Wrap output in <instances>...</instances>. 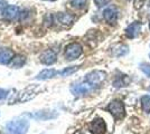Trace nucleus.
Listing matches in <instances>:
<instances>
[{"instance_id": "1", "label": "nucleus", "mask_w": 150, "mask_h": 134, "mask_svg": "<svg viewBox=\"0 0 150 134\" xmlns=\"http://www.w3.org/2000/svg\"><path fill=\"white\" fill-rule=\"evenodd\" d=\"M29 128V122L24 117H16L8 122L6 130L8 134H27Z\"/></svg>"}, {"instance_id": "2", "label": "nucleus", "mask_w": 150, "mask_h": 134, "mask_svg": "<svg viewBox=\"0 0 150 134\" xmlns=\"http://www.w3.org/2000/svg\"><path fill=\"white\" fill-rule=\"evenodd\" d=\"M39 92H40V86L39 85H30V86H28V87H26V88L19 92L17 94L16 101L20 103L29 102L38 95Z\"/></svg>"}, {"instance_id": "3", "label": "nucleus", "mask_w": 150, "mask_h": 134, "mask_svg": "<svg viewBox=\"0 0 150 134\" xmlns=\"http://www.w3.org/2000/svg\"><path fill=\"white\" fill-rule=\"evenodd\" d=\"M105 78H106L105 72H103V70H93V72L86 74L84 81H85L92 88L95 89L96 87H99L101 84L104 82Z\"/></svg>"}, {"instance_id": "4", "label": "nucleus", "mask_w": 150, "mask_h": 134, "mask_svg": "<svg viewBox=\"0 0 150 134\" xmlns=\"http://www.w3.org/2000/svg\"><path fill=\"white\" fill-rule=\"evenodd\" d=\"M106 111H109L111 114L113 115L114 120L119 121L122 120L125 116V109L123 103L119 101V100H114L106 106Z\"/></svg>"}, {"instance_id": "5", "label": "nucleus", "mask_w": 150, "mask_h": 134, "mask_svg": "<svg viewBox=\"0 0 150 134\" xmlns=\"http://www.w3.org/2000/svg\"><path fill=\"white\" fill-rule=\"evenodd\" d=\"M54 25H57L62 28H69L73 25L75 17L69 13H58L56 15H53Z\"/></svg>"}, {"instance_id": "6", "label": "nucleus", "mask_w": 150, "mask_h": 134, "mask_svg": "<svg viewBox=\"0 0 150 134\" xmlns=\"http://www.w3.org/2000/svg\"><path fill=\"white\" fill-rule=\"evenodd\" d=\"M83 53L81 44L79 43H71L65 47V58L67 60H75L80 57Z\"/></svg>"}, {"instance_id": "7", "label": "nucleus", "mask_w": 150, "mask_h": 134, "mask_svg": "<svg viewBox=\"0 0 150 134\" xmlns=\"http://www.w3.org/2000/svg\"><path fill=\"white\" fill-rule=\"evenodd\" d=\"M92 91H93V88L85 81H83L82 83L73 84L71 86V92L75 96H84L86 95V94H88L90 92H92Z\"/></svg>"}, {"instance_id": "8", "label": "nucleus", "mask_w": 150, "mask_h": 134, "mask_svg": "<svg viewBox=\"0 0 150 134\" xmlns=\"http://www.w3.org/2000/svg\"><path fill=\"white\" fill-rule=\"evenodd\" d=\"M88 130L91 131L92 134H104L106 131L105 122L102 119H95L90 123Z\"/></svg>"}, {"instance_id": "9", "label": "nucleus", "mask_w": 150, "mask_h": 134, "mask_svg": "<svg viewBox=\"0 0 150 134\" xmlns=\"http://www.w3.org/2000/svg\"><path fill=\"white\" fill-rule=\"evenodd\" d=\"M118 17H119V13H118V9L114 6L106 7L103 10V18L108 24H115L118 20Z\"/></svg>"}, {"instance_id": "10", "label": "nucleus", "mask_w": 150, "mask_h": 134, "mask_svg": "<svg viewBox=\"0 0 150 134\" xmlns=\"http://www.w3.org/2000/svg\"><path fill=\"white\" fill-rule=\"evenodd\" d=\"M39 59H40V63H42V64L47 65V66L53 65L54 63H56V60H57L56 51H53V49H46L45 51L42 53Z\"/></svg>"}, {"instance_id": "11", "label": "nucleus", "mask_w": 150, "mask_h": 134, "mask_svg": "<svg viewBox=\"0 0 150 134\" xmlns=\"http://www.w3.org/2000/svg\"><path fill=\"white\" fill-rule=\"evenodd\" d=\"M20 13H21V10H20L19 7L8 6L5 9V11L2 13V16L8 21H13V20L18 19L19 17H20Z\"/></svg>"}, {"instance_id": "12", "label": "nucleus", "mask_w": 150, "mask_h": 134, "mask_svg": "<svg viewBox=\"0 0 150 134\" xmlns=\"http://www.w3.org/2000/svg\"><path fill=\"white\" fill-rule=\"evenodd\" d=\"M140 30H141V24L139 21H134L125 28V35L128 38H136L140 34Z\"/></svg>"}, {"instance_id": "13", "label": "nucleus", "mask_w": 150, "mask_h": 134, "mask_svg": "<svg viewBox=\"0 0 150 134\" xmlns=\"http://www.w3.org/2000/svg\"><path fill=\"white\" fill-rule=\"evenodd\" d=\"M15 56V53L9 48H1L0 49V64L8 65Z\"/></svg>"}, {"instance_id": "14", "label": "nucleus", "mask_w": 150, "mask_h": 134, "mask_svg": "<svg viewBox=\"0 0 150 134\" xmlns=\"http://www.w3.org/2000/svg\"><path fill=\"white\" fill-rule=\"evenodd\" d=\"M57 75H59V72H57V70L54 69V68H48V69L42 70L35 78H36V79H39V81H47V79L56 77Z\"/></svg>"}, {"instance_id": "15", "label": "nucleus", "mask_w": 150, "mask_h": 134, "mask_svg": "<svg viewBox=\"0 0 150 134\" xmlns=\"http://www.w3.org/2000/svg\"><path fill=\"white\" fill-rule=\"evenodd\" d=\"M50 111H40L37 112L35 114H28L33 119H36V120H40V121H45V120H50V119H54L56 117L57 114H52L50 115Z\"/></svg>"}, {"instance_id": "16", "label": "nucleus", "mask_w": 150, "mask_h": 134, "mask_svg": "<svg viewBox=\"0 0 150 134\" xmlns=\"http://www.w3.org/2000/svg\"><path fill=\"white\" fill-rule=\"evenodd\" d=\"M26 63V58L25 56H21V55H15L13 58L11 59V62L9 63V66L11 68H20L23 67Z\"/></svg>"}, {"instance_id": "17", "label": "nucleus", "mask_w": 150, "mask_h": 134, "mask_svg": "<svg viewBox=\"0 0 150 134\" xmlns=\"http://www.w3.org/2000/svg\"><path fill=\"white\" fill-rule=\"evenodd\" d=\"M129 82H130L129 77L127 76V75H125V74H121L119 76H117V78L114 79L113 86L117 87V88H119V87H122V86H127L129 84Z\"/></svg>"}, {"instance_id": "18", "label": "nucleus", "mask_w": 150, "mask_h": 134, "mask_svg": "<svg viewBox=\"0 0 150 134\" xmlns=\"http://www.w3.org/2000/svg\"><path fill=\"white\" fill-rule=\"evenodd\" d=\"M79 69H80V66H69V67H66V68H64L63 70H61L59 72V75L62 77L71 76L72 74H74L75 72H77Z\"/></svg>"}, {"instance_id": "19", "label": "nucleus", "mask_w": 150, "mask_h": 134, "mask_svg": "<svg viewBox=\"0 0 150 134\" xmlns=\"http://www.w3.org/2000/svg\"><path fill=\"white\" fill-rule=\"evenodd\" d=\"M141 109L146 113L150 112V95H144L141 97Z\"/></svg>"}, {"instance_id": "20", "label": "nucleus", "mask_w": 150, "mask_h": 134, "mask_svg": "<svg viewBox=\"0 0 150 134\" xmlns=\"http://www.w3.org/2000/svg\"><path fill=\"white\" fill-rule=\"evenodd\" d=\"M86 2H88V0H69L71 6L75 9H79V10L84 9L86 6Z\"/></svg>"}, {"instance_id": "21", "label": "nucleus", "mask_w": 150, "mask_h": 134, "mask_svg": "<svg viewBox=\"0 0 150 134\" xmlns=\"http://www.w3.org/2000/svg\"><path fill=\"white\" fill-rule=\"evenodd\" d=\"M117 49H118V51H119V53L115 55L117 57H120V56H125V55H127V54L129 53V47H128V46H125V45H119Z\"/></svg>"}, {"instance_id": "22", "label": "nucleus", "mask_w": 150, "mask_h": 134, "mask_svg": "<svg viewBox=\"0 0 150 134\" xmlns=\"http://www.w3.org/2000/svg\"><path fill=\"white\" fill-rule=\"evenodd\" d=\"M140 69L144 72L148 77H150V64L148 63H141L140 64Z\"/></svg>"}, {"instance_id": "23", "label": "nucleus", "mask_w": 150, "mask_h": 134, "mask_svg": "<svg viewBox=\"0 0 150 134\" xmlns=\"http://www.w3.org/2000/svg\"><path fill=\"white\" fill-rule=\"evenodd\" d=\"M110 1H111V0H94V4L96 5V7L102 8V7L109 5V4H110Z\"/></svg>"}, {"instance_id": "24", "label": "nucleus", "mask_w": 150, "mask_h": 134, "mask_svg": "<svg viewBox=\"0 0 150 134\" xmlns=\"http://www.w3.org/2000/svg\"><path fill=\"white\" fill-rule=\"evenodd\" d=\"M9 94V91L8 89H4V88H0V101L5 100L7 96Z\"/></svg>"}, {"instance_id": "25", "label": "nucleus", "mask_w": 150, "mask_h": 134, "mask_svg": "<svg viewBox=\"0 0 150 134\" xmlns=\"http://www.w3.org/2000/svg\"><path fill=\"white\" fill-rule=\"evenodd\" d=\"M7 7H8V4H7L6 0H0V15H2V13L5 11Z\"/></svg>"}, {"instance_id": "26", "label": "nucleus", "mask_w": 150, "mask_h": 134, "mask_svg": "<svg viewBox=\"0 0 150 134\" xmlns=\"http://www.w3.org/2000/svg\"><path fill=\"white\" fill-rule=\"evenodd\" d=\"M46 1H55V0H46Z\"/></svg>"}, {"instance_id": "27", "label": "nucleus", "mask_w": 150, "mask_h": 134, "mask_svg": "<svg viewBox=\"0 0 150 134\" xmlns=\"http://www.w3.org/2000/svg\"><path fill=\"white\" fill-rule=\"evenodd\" d=\"M148 91H149V92H150V87H148Z\"/></svg>"}, {"instance_id": "28", "label": "nucleus", "mask_w": 150, "mask_h": 134, "mask_svg": "<svg viewBox=\"0 0 150 134\" xmlns=\"http://www.w3.org/2000/svg\"><path fill=\"white\" fill-rule=\"evenodd\" d=\"M149 57H150V53H149Z\"/></svg>"}]
</instances>
